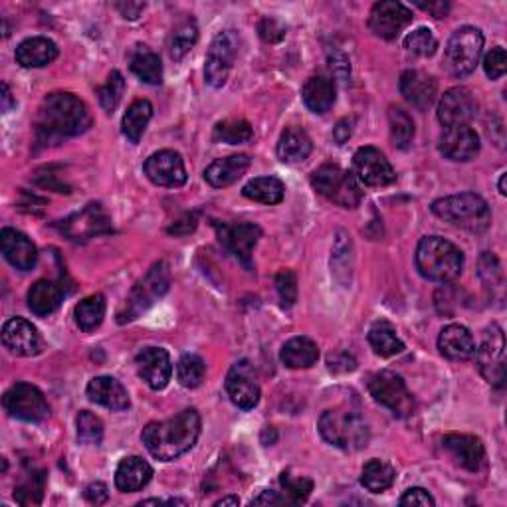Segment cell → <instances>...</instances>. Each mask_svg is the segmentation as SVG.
<instances>
[{
	"label": "cell",
	"instance_id": "1",
	"mask_svg": "<svg viewBox=\"0 0 507 507\" xmlns=\"http://www.w3.org/2000/svg\"><path fill=\"white\" fill-rule=\"evenodd\" d=\"M200 426L203 422H200L198 412L195 408H187L168 420L149 422L143 428L141 440L153 458L171 462L195 448L200 436Z\"/></svg>",
	"mask_w": 507,
	"mask_h": 507
},
{
	"label": "cell",
	"instance_id": "2",
	"mask_svg": "<svg viewBox=\"0 0 507 507\" xmlns=\"http://www.w3.org/2000/svg\"><path fill=\"white\" fill-rule=\"evenodd\" d=\"M91 125L88 105L68 91L50 93L42 101L36 118V131L42 141H60L76 137Z\"/></svg>",
	"mask_w": 507,
	"mask_h": 507
},
{
	"label": "cell",
	"instance_id": "3",
	"mask_svg": "<svg viewBox=\"0 0 507 507\" xmlns=\"http://www.w3.org/2000/svg\"><path fill=\"white\" fill-rule=\"evenodd\" d=\"M416 268L430 282H452L462 273L464 254L450 240L426 236L416 248Z\"/></svg>",
	"mask_w": 507,
	"mask_h": 507
},
{
	"label": "cell",
	"instance_id": "4",
	"mask_svg": "<svg viewBox=\"0 0 507 507\" xmlns=\"http://www.w3.org/2000/svg\"><path fill=\"white\" fill-rule=\"evenodd\" d=\"M320 435L331 446L341 448L345 452L363 450L371 440V430L361 415H357L351 408H335L327 410L320 418Z\"/></svg>",
	"mask_w": 507,
	"mask_h": 507
},
{
	"label": "cell",
	"instance_id": "5",
	"mask_svg": "<svg viewBox=\"0 0 507 507\" xmlns=\"http://www.w3.org/2000/svg\"><path fill=\"white\" fill-rule=\"evenodd\" d=\"M432 213L452 226L470 232H483L490 226L492 213L485 200L475 193L444 196L432 203Z\"/></svg>",
	"mask_w": 507,
	"mask_h": 507
},
{
	"label": "cell",
	"instance_id": "6",
	"mask_svg": "<svg viewBox=\"0 0 507 507\" xmlns=\"http://www.w3.org/2000/svg\"><path fill=\"white\" fill-rule=\"evenodd\" d=\"M171 285V270L165 260L157 262L151 270L133 285V290L125 298V303L118 311V323H129L137 320L141 313L151 308L155 301H158L168 292Z\"/></svg>",
	"mask_w": 507,
	"mask_h": 507
},
{
	"label": "cell",
	"instance_id": "7",
	"mask_svg": "<svg viewBox=\"0 0 507 507\" xmlns=\"http://www.w3.org/2000/svg\"><path fill=\"white\" fill-rule=\"evenodd\" d=\"M482 52V30L474 26H462L448 40L446 50H444V66L454 78H466L478 66Z\"/></svg>",
	"mask_w": 507,
	"mask_h": 507
},
{
	"label": "cell",
	"instance_id": "8",
	"mask_svg": "<svg viewBox=\"0 0 507 507\" xmlns=\"http://www.w3.org/2000/svg\"><path fill=\"white\" fill-rule=\"evenodd\" d=\"M311 185L321 196L343 208H357L363 200V190L357 185L355 177L340 165H321L311 175Z\"/></svg>",
	"mask_w": 507,
	"mask_h": 507
},
{
	"label": "cell",
	"instance_id": "9",
	"mask_svg": "<svg viewBox=\"0 0 507 507\" xmlns=\"http://www.w3.org/2000/svg\"><path fill=\"white\" fill-rule=\"evenodd\" d=\"M368 393L395 416H408L415 410V397L407 388L403 377L393 371L375 373L368 380Z\"/></svg>",
	"mask_w": 507,
	"mask_h": 507
},
{
	"label": "cell",
	"instance_id": "10",
	"mask_svg": "<svg viewBox=\"0 0 507 507\" xmlns=\"http://www.w3.org/2000/svg\"><path fill=\"white\" fill-rule=\"evenodd\" d=\"M238 54V36L234 30L220 32L208 48L206 63H205V80L210 88H222L228 80Z\"/></svg>",
	"mask_w": 507,
	"mask_h": 507
},
{
	"label": "cell",
	"instance_id": "11",
	"mask_svg": "<svg viewBox=\"0 0 507 507\" xmlns=\"http://www.w3.org/2000/svg\"><path fill=\"white\" fill-rule=\"evenodd\" d=\"M62 234L72 242H86L111 232V218L101 205H88L60 222Z\"/></svg>",
	"mask_w": 507,
	"mask_h": 507
},
{
	"label": "cell",
	"instance_id": "12",
	"mask_svg": "<svg viewBox=\"0 0 507 507\" xmlns=\"http://www.w3.org/2000/svg\"><path fill=\"white\" fill-rule=\"evenodd\" d=\"M3 405L10 416L24 422H40L44 420L50 412V407L44 395H42V390L28 383H16L10 387L5 393Z\"/></svg>",
	"mask_w": 507,
	"mask_h": 507
},
{
	"label": "cell",
	"instance_id": "13",
	"mask_svg": "<svg viewBox=\"0 0 507 507\" xmlns=\"http://www.w3.org/2000/svg\"><path fill=\"white\" fill-rule=\"evenodd\" d=\"M475 359L482 377L492 385H502L505 378V337L500 325L485 330L482 345L475 347Z\"/></svg>",
	"mask_w": 507,
	"mask_h": 507
},
{
	"label": "cell",
	"instance_id": "14",
	"mask_svg": "<svg viewBox=\"0 0 507 507\" xmlns=\"http://www.w3.org/2000/svg\"><path fill=\"white\" fill-rule=\"evenodd\" d=\"M353 168L359 181L367 187H388L397 181L393 165L377 147H361L353 155Z\"/></svg>",
	"mask_w": 507,
	"mask_h": 507
},
{
	"label": "cell",
	"instance_id": "15",
	"mask_svg": "<svg viewBox=\"0 0 507 507\" xmlns=\"http://www.w3.org/2000/svg\"><path fill=\"white\" fill-rule=\"evenodd\" d=\"M226 393L232 403L242 410L256 408L260 403V385L254 365L246 359L232 365L226 375Z\"/></svg>",
	"mask_w": 507,
	"mask_h": 507
},
{
	"label": "cell",
	"instance_id": "16",
	"mask_svg": "<svg viewBox=\"0 0 507 507\" xmlns=\"http://www.w3.org/2000/svg\"><path fill=\"white\" fill-rule=\"evenodd\" d=\"M410 8L403 3H395V0H383L377 3L368 16V28L375 36L385 40H395L400 32H403L412 23Z\"/></svg>",
	"mask_w": 507,
	"mask_h": 507
},
{
	"label": "cell",
	"instance_id": "17",
	"mask_svg": "<svg viewBox=\"0 0 507 507\" xmlns=\"http://www.w3.org/2000/svg\"><path fill=\"white\" fill-rule=\"evenodd\" d=\"M218 238L226 250L240 263L252 268V252L262 238V228L252 222H236V225H218Z\"/></svg>",
	"mask_w": 507,
	"mask_h": 507
},
{
	"label": "cell",
	"instance_id": "18",
	"mask_svg": "<svg viewBox=\"0 0 507 507\" xmlns=\"http://www.w3.org/2000/svg\"><path fill=\"white\" fill-rule=\"evenodd\" d=\"M478 113V100L468 88H452L438 101V121L446 127L468 125Z\"/></svg>",
	"mask_w": 507,
	"mask_h": 507
},
{
	"label": "cell",
	"instance_id": "19",
	"mask_svg": "<svg viewBox=\"0 0 507 507\" xmlns=\"http://www.w3.org/2000/svg\"><path fill=\"white\" fill-rule=\"evenodd\" d=\"M145 175L149 177V181L157 187L167 188H178L187 183V168L183 163V157L175 151H158L147 158Z\"/></svg>",
	"mask_w": 507,
	"mask_h": 507
},
{
	"label": "cell",
	"instance_id": "20",
	"mask_svg": "<svg viewBox=\"0 0 507 507\" xmlns=\"http://www.w3.org/2000/svg\"><path fill=\"white\" fill-rule=\"evenodd\" d=\"M137 373L153 390H163L173 375L171 357L161 347H145L135 357Z\"/></svg>",
	"mask_w": 507,
	"mask_h": 507
},
{
	"label": "cell",
	"instance_id": "21",
	"mask_svg": "<svg viewBox=\"0 0 507 507\" xmlns=\"http://www.w3.org/2000/svg\"><path fill=\"white\" fill-rule=\"evenodd\" d=\"M3 345L13 355L34 357L42 351V337L24 317H13L3 327Z\"/></svg>",
	"mask_w": 507,
	"mask_h": 507
},
{
	"label": "cell",
	"instance_id": "22",
	"mask_svg": "<svg viewBox=\"0 0 507 507\" xmlns=\"http://www.w3.org/2000/svg\"><path fill=\"white\" fill-rule=\"evenodd\" d=\"M440 153L456 163H466L480 153V137L470 125L448 127L440 137Z\"/></svg>",
	"mask_w": 507,
	"mask_h": 507
},
{
	"label": "cell",
	"instance_id": "23",
	"mask_svg": "<svg viewBox=\"0 0 507 507\" xmlns=\"http://www.w3.org/2000/svg\"><path fill=\"white\" fill-rule=\"evenodd\" d=\"M0 250L10 266H14L20 272H30L38 262V250L23 232L14 228H5L0 232Z\"/></svg>",
	"mask_w": 507,
	"mask_h": 507
},
{
	"label": "cell",
	"instance_id": "24",
	"mask_svg": "<svg viewBox=\"0 0 507 507\" xmlns=\"http://www.w3.org/2000/svg\"><path fill=\"white\" fill-rule=\"evenodd\" d=\"M400 93L405 95V100L420 111L428 110L436 100L438 83L430 76V73L422 70H407L400 76Z\"/></svg>",
	"mask_w": 507,
	"mask_h": 507
},
{
	"label": "cell",
	"instance_id": "25",
	"mask_svg": "<svg viewBox=\"0 0 507 507\" xmlns=\"http://www.w3.org/2000/svg\"><path fill=\"white\" fill-rule=\"evenodd\" d=\"M442 448L456 460L462 468L478 472L485 460V450L480 438L470 435H448L442 440Z\"/></svg>",
	"mask_w": 507,
	"mask_h": 507
},
{
	"label": "cell",
	"instance_id": "26",
	"mask_svg": "<svg viewBox=\"0 0 507 507\" xmlns=\"http://www.w3.org/2000/svg\"><path fill=\"white\" fill-rule=\"evenodd\" d=\"M88 397L91 403L110 408L113 412L127 410L131 405L125 387L113 377H95L88 385Z\"/></svg>",
	"mask_w": 507,
	"mask_h": 507
},
{
	"label": "cell",
	"instance_id": "27",
	"mask_svg": "<svg viewBox=\"0 0 507 507\" xmlns=\"http://www.w3.org/2000/svg\"><path fill=\"white\" fill-rule=\"evenodd\" d=\"M440 353L450 361H468L475 353V341L468 327L452 323L440 331L438 337Z\"/></svg>",
	"mask_w": 507,
	"mask_h": 507
},
{
	"label": "cell",
	"instance_id": "28",
	"mask_svg": "<svg viewBox=\"0 0 507 507\" xmlns=\"http://www.w3.org/2000/svg\"><path fill=\"white\" fill-rule=\"evenodd\" d=\"M252 165L248 155H230L225 158H216L205 171V181L213 188H225L234 185L240 177H244Z\"/></svg>",
	"mask_w": 507,
	"mask_h": 507
},
{
	"label": "cell",
	"instance_id": "29",
	"mask_svg": "<svg viewBox=\"0 0 507 507\" xmlns=\"http://www.w3.org/2000/svg\"><path fill=\"white\" fill-rule=\"evenodd\" d=\"M153 478V468L149 462H145L139 456H129L123 458L115 472V485L123 493H133L143 490L147 483Z\"/></svg>",
	"mask_w": 507,
	"mask_h": 507
},
{
	"label": "cell",
	"instance_id": "30",
	"mask_svg": "<svg viewBox=\"0 0 507 507\" xmlns=\"http://www.w3.org/2000/svg\"><path fill=\"white\" fill-rule=\"evenodd\" d=\"M58 58V46L46 36H34L20 42L16 48V62L23 68H44Z\"/></svg>",
	"mask_w": 507,
	"mask_h": 507
},
{
	"label": "cell",
	"instance_id": "31",
	"mask_svg": "<svg viewBox=\"0 0 507 507\" xmlns=\"http://www.w3.org/2000/svg\"><path fill=\"white\" fill-rule=\"evenodd\" d=\"M313 151V143L310 135L305 133L301 127H288L278 141V157L280 161L295 165L303 163Z\"/></svg>",
	"mask_w": 507,
	"mask_h": 507
},
{
	"label": "cell",
	"instance_id": "32",
	"mask_svg": "<svg viewBox=\"0 0 507 507\" xmlns=\"http://www.w3.org/2000/svg\"><path fill=\"white\" fill-rule=\"evenodd\" d=\"M280 359L288 368H310L320 359V347L310 337H292L282 347Z\"/></svg>",
	"mask_w": 507,
	"mask_h": 507
},
{
	"label": "cell",
	"instance_id": "33",
	"mask_svg": "<svg viewBox=\"0 0 507 507\" xmlns=\"http://www.w3.org/2000/svg\"><path fill=\"white\" fill-rule=\"evenodd\" d=\"M129 68L143 83L158 86L163 81V63L158 54L147 46H135L129 54Z\"/></svg>",
	"mask_w": 507,
	"mask_h": 507
},
{
	"label": "cell",
	"instance_id": "34",
	"mask_svg": "<svg viewBox=\"0 0 507 507\" xmlns=\"http://www.w3.org/2000/svg\"><path fill=\"white\" fill-rule=\"evenodd\" d=\"M301 98L303 103L308 105V110L313 113H327L335 103V83L325 76H313L305 81Z\"/></svg>",
	"mask_w": 507,
	"mask_h": 507
},
{
	"label": "cell",
	"instance_id": "35",
	"mask_svg": "<svg viewBox=\"0 0 507 507\" xmlns=\"http://www.w3.org/2000/svg\"><path fill=\"white\" fill-rule=\"evenodd\" d=\"M62 298L63 292L58 283L50 280H38L28 292V308L38 317H46L60 308Z\"/></svg>",
	"mask_w": 507,
	"mask_h": 507
},
{
	"label": "cell",
	"instance_id": "36",
	"mask_svg": "<svg viewBox=\"0 0 507 507\" xmlns=\"http://www.w3.org/2000/svg\"><path fill=\"white\" fill-rule=\"evenodd\" d=\"M153 118V105L151 101L147 100H137L129 105V110L125 111L123 115V121H121V129L123 135L127 137V141L137 145L141 141V137L147 129V125H149Z\"/></svg>",
	"mask_w": 507,
	"mask_h": 507
},
{
	"label": "cell",
	"instance_id": "37",
	"mask_svg": "<svg viewBox=\"0 0 507 507\" xmlns=\"http://www.w3.org/2000/svg\"><path fill=\"white\" fill-rule=\"evenodd\" d=\"M242 195L260 205H280L285 195V187L276 177H258L242 188Z\"/></svg>",
	"mask_w": 507,
	"mask_h": 507
},
{
	"label": "cell",
	"instance_id": "38",
	"mask_svg": "<svg viewBox=\"0 0 507 507\" xmlns=\"http://www.w3.org/2000/svg\"><path fill=\"white\" fill-rule=\"evenodd\" d=\"M368 343L378 357H395L405 351V343L400 341L395 327L388 321H375L368 330Z\"/></svg>",
	"mask_w": 507,
	"mask_h": 507
},
{
	"label": "cell",
	"instance_id": "39",
	"mask_svg": "<svg viewBox=\"0 0 507 507\" xmlns=\"http://www.w3.org/2000/svg\"><path fill=\"white\" fill-rule=\"evenodd\" d=\"M397 472L383 460H368L361 472V485L371 493H383L395 483Z\"/></svg>",
	"mask_w": 507,
	"mask_h": 507
},
{
	"label": "cell",
	"instance_id": "40",
	"mask_svg": "<svg viewBox=\"0 0 507 507\" xmlns=\"http://www.w3.org/2000/svg\"><path fill=\"white\" fill-rule=\"evenodd\" d=\"M73 315H76V323L81 331L90 333L93 330H98L105 317V298L101 293L90 295V298L81 300L76 305Z\"/></svg>",
	"mask_w": 507,
	"mask_h": 507
},
{
	"label": "cell",
	"instance_id": "41",
	"mask_svg": "<svg viewBox=\"0 0 507 507\" xmlns=\"http://www.w3.org/2000/svg\"><path fill=\"white\" fill-rule=\"evenodd\" d=\"M388 125H390V139H393L397 149L407 151L415 139V121L410 115L400 108L388 110Z\"/></svg>",
	"mask_w": 507,
	"mask_h": 507
},
{
	"label": "cell",
	"instance_id": "42",
	"mask_svg": "<svg viewBox=\"0 0 507 507\" xmlns=\"http://www.w3.org/2000/svg\"><path fill=\"white\" fill-rule=\"evenodd\" d=\"M254 139L252 125L244 120H226L215 127V141L228 145H244Z\"/></svg>",
	"mask_w": 507,
	"mask_h": 507
},
{
	"label": "cell",
	"instance_id": "43",
	"mask_svg": "<svg viewBox=\"0 0 507 507\" xmlns=\"http://www.w3.org/2000/svg\"><path fill=\"white\" fill-rule=\"evenodd\" d=\"M206 375V365L203 357L195 353H187L181 357V361L177 365V378L185 388H196L203 385Z\"/></svg>",
	"mask_w": 507,
	"mask_h": 507
},
{
	"label": "cell",
	"instance_id": "44",
	"mask_svg": "<svg viewBox=\"0 0 507 507\" xmlns=\"http://www.w3.org/2000/svg\"><path fill=\"white\" fill-rule=\"evenodd\" d=\"M198 42V28L195 20H185L173 32L171 42H168V52L173 60H183Z\"/></svg>",
	"mask_w": 507,
	"mask_h": 507
},
{
	"label": "cell",
	"instance_id": "45",
	"mask_svg": "<svg viewBox=\"0 0 507 507\" xmlns=\"http://www.w3.org/2000/svg\"><path fill=\"white\" fill-rule=\"evenodd\" d=\"M280 485L288 503H303L313 492V482L305 475H293L290 470L282 472Z\"/></svg>",
	"mask_w": 507,
	"mask_h": 507
},
{
	"label": "cell",
	"instance_id": "46",
	"mask_svg": "<svg viewBox=\"0 0 507 507\" xmlns=\"http://www.w3.org/2000/svg\"><path fill=\"white\" fill-rule=\"evenodd\" d=\"M123 93H125V80L121 76V72L118 70H113L110 73V78L108 81L103 83V86L98 90V100L101 103V108L108 111V113H113L115 108H118L121 98H123Z\"/></svg>",
	"mask_w": 507,
	"mask_h": 507
},
{
	"label": "cell",
	"instance_id": "47",
	"mask_svg": "<svg viewBox=\"0 0 507 507\" xmlns=\"http://www.w3.org/2000/svg\"><path fill=\"white\" fill-rule=\"evenodd\" d=\"M44 472H32L28 478L14 490V500L20 505H38L44 495Z\"/></svg>",
	"mask_w": 507,
	"mask_h": 507
},
{
	"label": "cell",
	"instance_id": "48",
	"mask_svg": "<svg viewBox=\"0 0 507 507\" xmlns=\"http://www.w3.org/2000/svg\"><path fill=\"white\" fill-rule=\"evenodd\" d=\"M78 440L86 446H100L103 440V422L91 415L90 410H81L78 415Z\"/></svg>",
	"mask_w": 507,
	"mask_h": 507
},
{
	"label": "cell",
	"instance_id": "49",
	"mask_svg": "<svg viewBox=\"0 0 507 507\" xmlns=\"http://www.w3.org/2000/svg\"><path fill=\"white\" fill-rule=\"evenodd\" d=\"M405 48L410 52V54L428 58L436 54L438 40L435 34H432V30L418 28L415 32H410V34L405 38Z\"/></svg>",
	"mask_w": 507,
	"mask_h": 507
},
{
	"label": "cell",
	"instance_id": "50",
	"mask_svg": "<svg viewBox=\"0 0 507 507\" xmlns=\"http://www.w3.org/2000/svg\"><path fill=\"white\" fill-rule=\"evenodd\" d=\"M276 288L283 308H292L295 300H298V280H295V273L290 270H282L276 276Z\"/></svg>",
	"mask_w": 507,
	"mask_h": 507
},
{
	"label": "cell",
	"instance_id": "51",
	"mask_svg": "<svg viewBox=\"0 0 507 507\" xmlns=\"http://www.w3.org/2000/svg\"><path fill=\"white\" fill-rule=\"evenodd\" d=\"M507 68V56L502 46L492 48L483 58V70L488 73L490 80H500Z\"/></svg>",
	"mask_w": 507,
	"mask_h": 507
},
{
	"label": "cell",
	"instance_id": "52",
	"mask_svg": "<svg viewBox=\"0 0 507 507\" xmlns=\"http://www.w3.org/2000/svg\"><path fill=\"white\" fill-rule=\"evenodd\" d=\"M258 32L262 40L268 42V44H278V42L285 38V26L276 18H263L258 26Z\"/></svg>",
	"mask_w": 507,
	"mask_h": 507
},
{
	"label": "cell",
	"instance_id": "53",
	"mask_svg": "<svg viewBox=\"0 0 507 507\" xmlns=\"http://www.w3.org/2000/svg\"><path fill=\"white\" fill-rule=\"evenodd\" d=\"M327 365H330L333 373H349V371H355L357 361L351 353L340 351L335 355H330V359H327Z\"/></svg>",
	"mask_w": 507,
	"mask_h": 507
},
{
	"label": "cell",
	"instance_id": "54",
	"mask_svg": "<svg viewBox=\"0 0 507 507\" xmlns=\"http://www.w3.org/2000/svg\"><path fill=\"white\" fill-rule=\"evenodd\" d=\"M435 498L422 488H410L405 492L403 498H400V505H435Z\"/></svg>",
	"mask_w": 507,
	"mask_h": 507
},
{
	"label": "cell",
	"instance_id": "55",
	"mask_svg": "<svg viewBox=\"0 0 507 507\" xmlns=\"http://www.w3.org/2000/svg\"><path fill=\"white\" fill-rule=\"evenodd\" d=\"M330 68L340 80H349V76H351V63H349L347 56L341 54V52L330 54Z\"/></svg>",
	"mask_w": 507,
	"mask_h": 507
},
{
	"label": "cell",
	"instance_id": "56",
	"mask_svg": "<svg viewBox=\"0 0 507 507\" xmlns=\"http://www.w3.org/2000/svg\"><path fill=\"white\" fill-rule=\"evenodd\" d=\"M86 500L93 505H101L110 500V490L103 482H93L86 488Z\"/></svg>",
	"mask_w": 507,
	"mask_h": 507
},
{
	"label": "cell",
	"instance_id": "57",
	"mask_svg": "<svg viewBox=\"0 0 507 507\" xmlns=\"http://www.w3.org/2000/svg\"><path fill=\"white\" fill-rule=\"evenodd\" d=\"M353 135V120H341L335 125L333 129V139L337 145H345Z\"/></svg>",
	"mask_w": 507,
	"mask_h": 507
},
{
	"label": "cell",
	"instance_id": "58",
	"mask_svg": "<svg viewBox=\"0 0 507 507\" xmlns=\"http://www.w3.org/2000/svg\"><path fill=\"white\" fill-rule=\"evenodd\" d=\"M252 503L254 505H283V503H288V500H285V495H280L278 492L266 490V492H262L258 498H254Z\"/></svg>",
	"mask_w": 507,
	"mask_h": 507
},
{
	"label": "cell",
	"instance_id": "59",
	"mask_svg": "<svg viewBox=\"0 0 507 507\" xmlns=\"http://www.w3.org/2000/svg\"><path fill=\"white\" fill-rule=\"evenodd\" d=\"M416 6L435 18H444L450 13V3H444V0H438V3H416Z\"/></svg>",
	"mask_w": 507,
	"mask_h": 507
},
{
	"label": "cell",
	"instance_id": "60",
	"mask_svg": "<svg viewBox=\"0 0 507 507\" xmlns=\"http://www.w3.org/2000/svg\"><path fill=\"white\" fill-rule=\"evenodd\" d=\"M115 6H118L123 18H127V20H137L145 10V3H118Z\"/></svg>",
	"mask_w": 507,
	"mask_h": 507
},
{
	"label": "cell",
	"instance_id": "61",
	"mask_svg": "<svg viewBox=\"0 0 507 507\" xmlns=\"http://www.w3.org/2000/svg\"><path fill=\"white\" fill-rule=\"evenodd\" d=\"M10 105H13V98H10V90L6 83H3V110L8 111Z\"/></svg>",
	"mask_w": 507,
	"mask_h": 507
},
{
	"label": "cell",
	"instance_id": "62",
	"mask_svg": "<svg viewBox=\"0 0 507 507\" xmlns=\"http://www.w3.org/2000/svg\"><path fill=\"white\" fill-rule=\"evenodd\" d=\"M238 503H240V500L236 498V495H226V498H220L218 502H215L216 507H220V505H238Z\"/></svg>",
	"mask_w": 507,
	"mask_h": 507
},
{
	"label": "cell",
	"instance_id": "63",
	"mask_svg": "<svg viewBox=\"0 0 507 507\" xmlns=\"http://www.w3.org/2000/svg\"><path fill=\"white\" fill-rule=\"evenodd\" d=\"M500 195H507V190H505V173H502V177H500Z\"/></svg>",
	"mask_w": 507,
	"mask_h": 507
}]
</instances>
